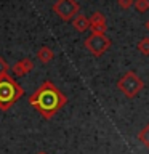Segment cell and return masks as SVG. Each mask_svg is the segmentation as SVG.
<instances>
[{
  "label": "cell",
  "mask_w": 149,
  "mask_h": 154,
  "mask_svg": "<svg viewBox=\"0 0 149 154\" xmlns=\"http://www.w3.org/2000/svg\"><path fill=\"white\" fill-rule=\"evenodd\" d=\"M29 103L43 119L50 120L67 103V98L51 80H45L29 96Z\"/></svg>",
  "instance_id": "obj_1"
},
{
  "label": "cell",
  "mask_w": 149,
  "mask_h": 154,
  "mask_svg": "<svg viewBox=\"0 0 149 154\" xmlns=\"http://www.w3.org/2000/svg\"><path fill=\"white\" fill-rule=\"evenodd\" d=\"M23 95V87L11 75H0V111H8Z\"/></svg>",
  "instance_id": "obj_2"
},
{
  "label": "cell",
  "mask_w": 149,
  "mask_h": 154,
  "mask_svg": "<svg viewBox=\"0 0 149 154\" xmlns=\"http://www.w3.org/2000/svg\"><path fill=\"white\" fill-rule=\"evenodd\" d=\"M117 88L127 96V98H135L139 91L144 88V82L136 72L128 71L119 79L117 82Z\"/></svg>",
  "instance_id": "obj_3"
},
{
  "label": "cell",
  "mask_w": 149,
  "mask_h": 154,
  "mask_svg": "<svg viewBox=\"0 0 149 154\" xmlns=\"http://www.w3.org/2000/svg\"><path fill=\"white\" fill-rule=\"evenodd\" d=\"M84 45H85V48L93 56L99 58V56H103L104 53L109 50L111 38L106 37V34H95V32H91V35L85 38Z\"/></svg>",
  "instance_id": "obj_4"
},
{
  "label": "cell",
  "mask_w": 149,
  "mask_h": 154,
  "mask_svg": "<svg viewBox=\"0 0 149 154\" xmlns=\"http://www.w3.org/2000/svg\"><path fill=\"white\" fill-rule=\"evenodd\" d=\"M80 5L75 0H56L53 5V11L59 16L62 21H71L79 14Z\"/></svg>",
  "instance_id": "obj_5"
},
{
  "label": "cell",
  "mask_w": 149,
  "mask_h": 154,
  "mask_svg": "<svg viewBox=\"0 0 149 154\" xmlns=\"http://www.w3.org/2000/svg\"><path fill=\"white\" fill-rule=\"evenodd\" d=\"M90 29L91 32L95 34H104L106 29H108V26H106V18L103 13L96 11L90 16Z\"/></svg>",
  "instance_id": "obj_6"
},
{
  "label": "cell",
  "mask_w": 149,
  "mask_h": 154,
  "mask_svg": "<svg viewBox=\"0 0 149 154\" xmlns=\"http://www.w3.org/2000/svg\"><path fill=\"white\" fill-rule=\"evenodd\" d=\"M32 69H34V61L29 60V58H23V60H19L18 63L13 64V74L16 75H26Z\"/></svg>",
  "instance_id": "obj_7"
},
{
  "label": "cell",
  "mask_w": 149,
  "mask_h": 154,
  "mask_svg": "<svg viewBox=\"0 0 149 154\" xmlns=\"http://www.w3.org/2000/svg\"><path fill=\"white\" fill-rule=\"evenodd\" d=\"M72 26L77 32H85L90 29V18H87L85 14H77V16L72 19Z\"/></svg>",
  "instance_id": "obj_8"
},
{
  "label": "cell",
  "mask_w": 149,
  "mask_h": 154,
  "mask_svg": "<svg viewBox=\"0 0 149 154\" xmlns=\"http://www.w3.org/2000/svg\"><path fill=\"white\" fill-rule=\"evenodd\" d=\"M53 58H55V53H53V50L50 47H40L37 51V60L43 63V64H48Z\"/></svg>",
  "instance_id": "obj_9"
},
{
  "label": "cell",
  "mask_w": 149,
  "mask_h": 154,
  "mask_svg": "<svg viewBox=\"0 0 149 154\" xmlns=\"http://www.w3.org/2000/svg\"><path fill=\"white\" fill-rule=\"evenodd\" d=\"M138 141L143 144L144 148L149 149V124H146L144 127L138 132Z\"/></svg>",
  "instance_id": "obj_10"
},
{
  "label": "cell",
  "mask_w": 149,
  "mask_h": 154,
  "mask_svg": "<svg viewBox=\"0 0 149 154\" xmlns=\"http://www.w3.org/2000/svg\"><path fill=\"white\" fill-rule=\"evenodd\" d=\"M138 51L144 56H149V38H141L138 42Z\"/></svg>",
  "instance_id": "obj_11"
},
{
  "label": "cell",
  "mask_w": 149,
  "mask_h": 154,
  "mask_svg": "<svg viewBox=\"0 0 149 154\" xmlns=\"http://www.w3.org/2000/svg\"><path fill=\"white\" fill-rule=\"evenodd\" d=\"M135 8L139 13H144L149 10V0H135Z\"/></svg>",
  "instance_id": "obj_12"
},
{
  "label": "cell",
  "mask_w": 149,
  "mask_h": 154,
  "mask_svg": "<svg viewBox=\"0 0 149 154\" xmlns=\"http://www.w3.org/2000/svg\"><path fill=\"white\" fill-rule=\"evenodd\" d=\"M8 71H10V64H8V63L3 60L2 56H0V75L8 74Z\"/></svg>",
  "instance_id": "obj_13"
},
{
  "label": "cell",
  "mask_w": 149,
  "mask_h": 154,
  "mask_svg": "<svg viewBox=\"0 0 149 154\" xmlns=\"http://www.w3.org/2000/svg\"><path fill=\"white\" fill-rule=\"evenodd\" d=\"M117 3L122 10H128L135 5V0H117Z\"/></svg>",
  "instance_id": "obj_14"
},
{
  "label": "cell",
  "mask_w": 149,
  "mask_h": 154,
  "mask_svg": "<svg viewBox=\"0 0 149 154\" xmlns=\"http://www.w3.org/2000/svg\"><path fill=\"white\" fill-rule=\"evenodd\" d=\"M144 27H146V29H147V32H149V19L146 21V24H144Z\"/></svg>",
  "instance_id": "obj_15"
},
{
  "label": "cell",
  "mask_w": 149,
  "mask_h": 154,
  "mask_svg": "<svg viewBox=\"0 0 149 154\" xmlns=\"http://www.w3.org/2000/svg\"><path fill=\"white\" fill-rule=\"evenodd\" d=\"M37 154H47V152H45V151H38Z\"/></svg>",
  "instance_id": "obj_16"
}]
</instances>
